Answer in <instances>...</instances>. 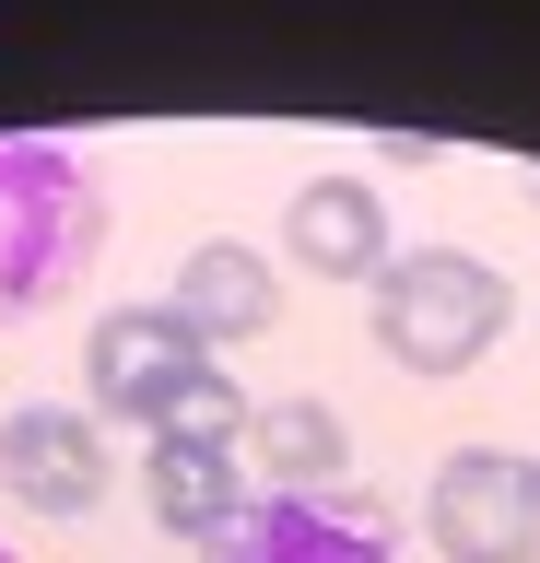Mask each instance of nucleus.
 <instances>
[{"instance_id":"obj_1","label":"nucleus","mask_w":540,"mask_h":563,"mask_svg":"<svg viewBox=\"0 0 540 563\" xmlns=\"http://www.w3.org/2000/svg\"><path fill=\"white\" fill-rule=\"evenodd\" d=\"M107 258V176L47 130H0V329H24Z\"/></svg>"},{"instance_id":"obj_2","label":"nucleus","mask_w":540,"mask_h":563,"mask_svg":"<svg viewBox=\"0 0 540 563\" xmlns=\"http://www.w3.org/2000/svg\"><path fill=\"white\" fill-rule=\"evenodd\" d=\"M376 341L399 376H470L505 341V271L470 246H411L376 271Z\"/></svg>"},{"instance_id":"obj_3","label":"nucleus","mask_w":540,"mask_h":563,"mask_svg":"<svg viewBox=\"0 0 540 563\" xmlns=\"http://www.w3.org/2000/svg\"><path fill=\"white\" fill-rule=\"evenodd\" d=\"M423 540L447 563H540V457L447 446L423 482Z\"/></svg>"},{"instance_id":"obj_4","label":"nucleus","mask_w":540,"mask_h":563,"mask_svg":"<svg viewBox=\"0 0 540 563\" xmlns=\"http://www.w3.org/2000/svg\"><path fill=\"white\" fill-rule=\"evenodd\" d=\"M200 364H212V352L188 341L177 306H107V317H95V341H82V411L165 434V411H177V387L200 376Z\"/></svg>"},{"instance_id":"obj_5","label":"nucleus","mask_w":540,"mask_h":563,"mask_svg":"<svg viewBox=\"0 0 540 563\" xmlns=\"http://www.w3.org/2000/svg\"><path fill=\"white\" fill-rule=\"evenodd\" d=\"M200 563H399V517L376 493H247Z\"/></svg>"},{"instance_id":"obj_6","label":"nucleus","mask_w":540,"mask_h":563,"mask_svg":"<svg viewBox=\"0 0 540 563\" xmlns=\"http://www.w3.org/2000/svg\"><path fill=\"white\" fill-rule=\"evenodd\" d=\"M107 422L71 411V399H36V411L0 422V493L24 505V517H95L107 505Z\"/></svg>"},{"instance_id":"obj_7","label":"nucleus","mask_w":540,"mask_h":563,"mask_svg":"<svg viewBox=\"0 0 540 563\" xmlns=\"http://www.w3.org/2000/svg\"><path fill=\"white\" fill-rule=\"evenodd\" d=\"M283 258L318 282H376L399 258L388 246V188H364V176H306L283 200Z\"/></svg>"},{"instance_id":"obj_8","label":"nucleus","mask_w":540,"mask_h":563,"mask_svg":"<svg viewBox=\"0 0 540 563\" xmlns=\"http://www.w3.org/2000/svg\"><path fill=\"white\" fill-rule=\"evenodd\" d=\"M165 306L188 317V341H200V352H223V341H258V329L283 317V282H271L258 246L212 235V246H188V258H177V294H165Z\"/></svg>"},{"instance_id":"obj_9","label":"nucleus","mask_w":540,"mask_h":563,"mask_svg":"<svg viewBox=\"0 0 540 563\" xmlns=\"http://www.w3.org/2000/svg\"><path fill=\"white\" fill-rule=\"evenodd\" d=\"M142 505H153V528H165V540H200V552H212L223 528L247 517V470L153 434V457H142Z\"/></svg>"},{"instance_id":"obj_10","label":"nucleus","mask_w":540,"mask_h":563,"mask_svg":"<svg viewBox=\"0 0 540 563\" xmlns=\"http://www.w3.org/2000/svg\"><path fill=\"white\" fill-rule=\"evenodd\" d=\"M247 446H258V470H271V493H341V470H353L329 399H271V411L247 422Z\"/></svg>"},{"instance_id":"obj_11","label":"nucleus","mask_w":540,"mask_h":563,"mask_svg":"<svg viewBox=\"0 0 540 563\" xmlns=\"http://www.w3.org/2000/svg\"><path fill=\"white\" fill-rule=\"evenodd\" d=\"M247 387H235V376H212V364H200V376H188L177 387V411H165V446H200V457H235V446H247Z\"/></svg>"},{"instance_id":"obj_12","label":"nucleus","mask_w":540,"mask_h":563,"mask_svg":"<svg viewBox=\"0 0 540 563\" xmlns=\"http://www.w3.org/2000/svg\"><path fill=\"white\" fill-rule=\"evenodd\" d=\"M529 200H540V176H529Z\"/></svg>"},{"instance_id":"obj_13","label":"nucleus","mask_w":540,"mask_h":563,"mask_svg":"<svg viewBox=\"0 0 540 563\" xmlns=\"http://www.w3.org/2000/svg\"><path fill=\"white\" fill-rule=\"evenodd\" d=\"M0 563H12V552H0Z\"/></svg>"}]
</instances>
